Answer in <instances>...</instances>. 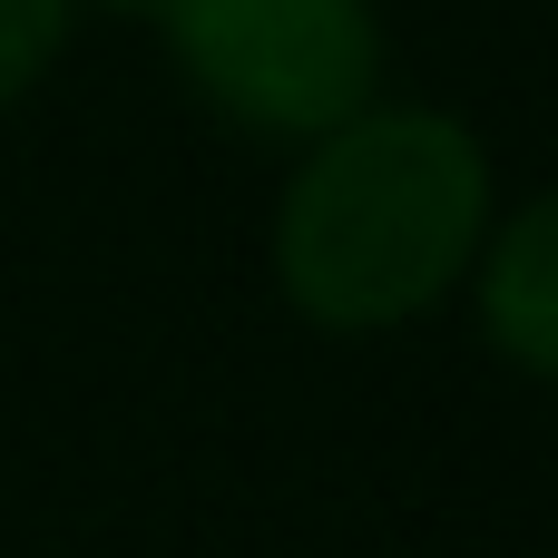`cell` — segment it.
Returning a JSON list of instances; mask_svg holds the SVG:
<instances>
[{
	"mask_svg": "<svg viewBox=\"0 0 558 558\" xmlns=\"http://www.w3.org/2000/svg\"><path fill=\"white\" fill-rule=\"evenodd\" d=\"M167 29L196 98L255 137H333L383 88V10L373 0H128Z\"/></svg>",
	"mask_w": 558,
	"mask_h": 558,
	"instance_id": "2",
	"label": "cell"
},
{
	"mask_svg": "<svg viewBox=\"0 0 558 558\" xmlns=\"http://www.w3.org/2000/svg\"><path fill=\"white\" fill-rule=\"evenodd\" d=\"M471 294H481V333H490L520 373L558 383V186H539L530 206H510V216L481 235Z\"/></svg>",
	"mask_w": 558,
	"mask_h": 558,
	"instance_id": "3",
	"label": "cell"
},
{
	"mask_svg": "<svg viewBox=\"0 0 558 558\" xmlns=\"http://www.w3.org/2000/svg\"><path fill=\"white\" fill-rule=\"evenodd\" d=\"M490 235V147L461 108L373 98L314 137L275 196V284L324 333H392L432 314Z\"/></svg>",
	"mask_w": 558,
	"mask_h": 558,
	"instance_id": "1",
	"label": "cell"
},
{
	"mask_svg": "<svg viewBox=\"0 0 558 558\" xmlns=\"http://www.w3.org/2000/svg\"><path fill=\"white\" fill-rule=\"evenodd\" d=\"M69 20H78V0H0V108L20 88H39V69L59 59Z\"/></svg>",
	"mask_w": 558,
	"mask_h": 558,
	"instance_id": "4",
	"label": "cell"
}]
</instances>
